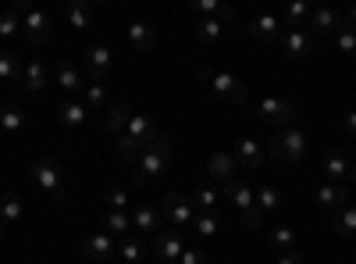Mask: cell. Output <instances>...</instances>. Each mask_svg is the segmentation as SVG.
I'll list each match as a JSON object with an SVG mask.
<instances>
[{
  "label": "cell",
  "instance_id": "obj_38",
  "mask_svg": "<svg viewBox=\"0 0 356 264\" xmlns=\"http://www.w3.org/2000/svg\"><path fill=\"white\" fill-rule=\"evenodd\" d=\"M0 125H4L8 132H22V125H25L22 107H15V104H4V107H0Z\"/></svg>",
  "mask_w": 356,
  "mask_h": 264
},
{
  "label": "cell",
  "instance_id": "obj_21",
  "mask_svg": "<svg viewBox=\"0 0 356 264\" xmlns=\"http://www.w3.org/2000/svg\"><path fill=\"white\" fill-rule=\"evenodd\" d=\"M129 43L139 50V54H150L157 47V33H154V25H146V22H132L129 25Z\"/></svg>",
  "mask_w": 356,
  "mask_h": 264
},
{
  "label": "cell",
  "instance_id": "obj_19",
  "mask_svg": "<svg viewBox=\"0 0 356 264\" xmlns=\"http://www.w3.org/2000/svg\"><path fill=\"white\" fill-rule=\"evenodd\" d=\"M307 29H314V33H339V29H342V11H335V8H314Z\"/></svg>",
  "mask_w": 356,
  "mask_h": 264
},
{
  "label": "cell",
  "instance_id": "obj_35",
  "mask_svg": "<svg viewBox=\"0 0 356 264\" xmlns=\"http://www.w3.org/2000/svg\"><path fill=\"white\" fill-rule=\"evenodd\" d=\"M332 228L339 232V236H356V203H349V208L335 211V218H332Z\"/></svg>",
  "mask_w": 356,
  "mask_h": 264
},
{
  "label": "cell",
  "instance_id": "obj_45",
  "mask_svg": "<svg viewBox=\"0 0 356 264\" xmlns=\"http://www.w3.org/2000/svg\"><path fill=\"white\" fill-rule=\"evenodd\" d=\"M243 225H246V228H260V225H264V211H260V208H250V211L243 215Z\"/></svg>",
  "mask_w": 356,
  "mask_h": 264
},
{
  "label": "cell",
  "instance_id": "obj_23",
  "mask_svg": "<svg viewBox=\"0 0 356 264\" xmlns=\"http://www.w3.org/2000/svg\"><path fill=\"white\" fill-rule=\"evenodd\" d=\"M235 161H239V168H246V171H257L264 164L260 143L257 139H239V146H235Z\"/></svg>",
  "mask_w": 356,
  "mask_h": 264
},
{
  "label": "cell",
  "instance_id": "obj_1",
  "mask_svg": "<svg viewBox=\"0 0 356 264\" xmlns=\"http://www.w3.org/2000/svg\"><path fill=\"white\" fill-rule=\"evenodd\" d=\"M175 161V146H171V136L161 132L154 143H146L143 146V154H139V171L132 175L136 183H146V179H157V175H164Z\"/></svg>",
  "mask_w": 356,
  "mask_h": 264
},
{
  "label": "cell",
  "instance_id": "obj_20",
  "mask_svg": "<svg viewBox=\"0 0 356 264\" xmlns=\"http://www.w3.org/2000/svg\"><path fill=\"white\" fill-rule=\"evenodd\" d=\"M132 139H139L143 146L146 143H154L157 136H161V129H157V122L150 118V114H132V122H129V129H125Z\"/></svg>",
  "mask_w": 356,
  "mask_h": 264
},
{
  "label": "cell",
  "instance_id": "obj_43",
  "mask_svg": "<svg viewBox=\"0 0 356 264\" xmlns=\"http://www.w3.org/2000/svg\"><path fill=\"white\" fill-rule=\"evenodd\" d=\"M335 47L342 50V54H349V57H356V29H339L335 33Z\"/></svg>",
  "mask_w": 356,
  "mask_h": 264
},
{
  "label": "cell",
  "instance_id": "obj_15",
  "mask_svg": "<svg viewBox=\"0 0 356 264\" xmlns=\"http://www.w3.org/2000/svg\"><path fill=\"white\" fill-rule=\"evenodd\" d=\"M282 18L278 15H257L250 18V36L253 40H264V43H271V40H282Z\"/></svg>",
  "mask_w": 356,
  "mask_h": 264
},
{
  "label": "cell",
  "instance_id": "obj_14",
  "mask_svg": "<svg viewBox=\"0 0 356 264\" xmlns=\"http://www.w3.org/2000/svg\"><path fill=\"white\" fill-rule=\"evenodd\" d=\"M235 171H239V161H235V154H228V150H218L211 161H207V175L218 179L221 186L235 179Z\"/></svg>",
  "mask_w": 356,
  "mask_h": 264
},
{
  "label": "cell",
  "instance_id": "obj_6",
  "mask_svg": "<svg viewBox=\"0 0 356 264\" xmlns=\"http://www.w3.org/2000/svg\"><path fill=\"white\" fill-rule=\"evenodd\" d=\"M292 114H296V100H289V97H264L257 104V118L267 125H278V129L292 125Z\"/></svg>",
  "mask_w": 356,
  "mask_h": 264
},
{
  "label": "cell",
  "instance_id": "obj_52",
  "mask_svg": "<svg viewBox=\"0 0 356 264\" xmlns=\"http://www.w3.org/2000/svg\"><path fill=\"white\" fill-rule=\"evenodd\" d=\"M157 264H161V261H157Z\"/></svg>",
  "mask_w": 356,
  "mask_h": 264
},
{
  "label": "cell",
  "instance_id": "obj_39",
  "mask_svg": "<svg viewBox=\"0 0 356 264\" xmlns=\"http://www.w3.org/2000/svg\"><path fill=\"white\" fill-rule=\"evenodd\" d=\"M193 228H196V236H218V228H221V218H218L214 211H203V215H196Z\"/></svg>",
  "mask_w": 356,
  "mask_h": 264
},
{
  "label": "cell",
  "instance_id": "obj_4",
  "mask_svg": "<svg viewBox=\"0 0 356 264\" xmlns=\"http://www.w3.org/2000/svg\"><path fill=\"white\" fill-rule=\"evenodd\" d=\"M33 183H36V189H43L50 200H61V193H65V168L57 164L54 157H40V161L33 164Z\"/></svg>",
  "mask_w": 356,
  "mask_h": 264
},
{
  "label": "cell",
  "instance_id": "obj_31",
  "mask_svg": "<svg viewBox=\"0 0 356 264\" xmlns=\"http://www.w3.org/2000/svg\"><path fill=\"white\" fill-rule=\"evenodd\" d=\"M118 254H122V261L136 264V261H143L146 254H150V243L139 240V236H125V240H118Z\"/></svg>",
  "mask_w": 356,
  "mask_h": 264
},
{
  "label": "cell",
  "instance_id": "obj_17",
  "mask_svg": "<svg viewBox=\"0 0 356 264\" xmlns=\"http://www.w3.org/2000/svg\"><path fill=\"white\" fill-rule=\"evenodd\" d=\"M349 157L342 154V150H328L324 154V161H321V171L328 175V183H349Z\"/></svg>",
  "mask_w": 356,
  "mask_h": 264
},
{
  "label": "cell",
  "instance_id": "obj_13",
  "mask_svg": "<svg viewBox=\"0 0 356 264\" xmlns=\"http://www.w3.org/2000/svg\"><path fill=\"white\" fill-rule=\"evenodd\" d=\"M317 203L324 211H342L349 208V183H324L317 189Z\"/></svg>",
  "mask_w": 356,
  "mask_h": 264
},
{
  "label": "cell",
  "instance_id": "obj_46",
  "mask_svg": "<svg viewBox=\"0 0 356 264\" xmlns=\"http://www.w3.org/2000/svg\"><path fill=\"white\" fill-rule=\"evenodd\" d=\"M178 264H207V257H203L200 250H189V247H186V254L178 257Z\"/></svg>",
  "mask_w": 356,
  "mask_h": 264
},
{
  "label": "cell",
  "instance_id": "obj_25",
  "mask_svg": "<svg viewBox=\"0 0 356 264\" xmlns=\"http://www.w3.org/2000/svg\"><path fill=\"white\" fill-rule=\"evenodd\" d=\"M57 86H61L65 93H79V90H86V75L72 61H61L57 65Z\"/></svg>",
  "mask_w": 356,
  "mask_h": 264
},
{
  "label": "cell",
  "instance_id": "obj_28",
  "mask_svg": "<svg viewBox=\"0 0 356 264\" xmlns=\"http://www.w3.org/2000/svg\"><path fill=\"white\" fill-rule=\"evenodd\" d=\"M22 215H25V203L15 193H0V225L11 228L15 222H22Z\"/></svg>",
  "mask_w": 356,
  "mask_h": 264
},
{
  "label": "cell",
  "instance_id": "obj_34",
  "mask_svg": "<svg viewBox=\"0 0 356 264\" xmlns=\"http://www.w3.org/2000/svg\"><path fill=\"white\" fill-rule=\"evenodd\" d=\"M193 11L200 18H225V22H232V8L221 4V0H193Z\"/></svg>",
  "mask_w": 356,
  "mask_h": 264
},
{
  "label": "cell",
  "instance_id": "obj_11",
  "mask_svg": "<svg viewBox=\"0 0 356 264\" xmlns=\"http://www.w3.org/2000/svg\"><path fill=\"white\" fill-rule=\"evenodd\" d=\"M129 218H132V232H139V236H157L164 225V215L157 208H150V203H136Z\"/></svg>",
  "mask_w": 356,
  "mask_h": 264
},
{
  "label": "cell",
  "instance_id": "obj_9",
  "mask_svg": "<svg viewBox=\"0 0 356 264\" xmlns=\"http://www.w3.org/2000/svg\"><path fill=\"white\" fill-rule=\"evenodd\" d=\"M150 254L161 261V264H178V257L186 254V243L178 232H157V236H150Z\"/></svg>",
  "mask_w": 356,
  "mask_h": 264
},
{
  "label": "cell",
  "instance_id": "obj_42",
  "mask_svg": "<svg viewBox=\"0 0 356 264\" xmlns=\"http://www.w3.org/2000/svg\"><path fill=\"white\" fill-rule=\"evenodd\" d=\"M193 200H196V208H203V211H214V203L221 200V193H218L214 186H207V183H203V186L196 189V196H193Z\"/></svg>",
  "mask_w": 356,
  "mask_h": 264
},
{
  "label": "cell",
  "instance_id": "obj_37",
  "mask_svg": "<svg viewBox=\"0 0 356 264\" xmlns=\"http://www.w3.org/2000/svg\"><path fill=\"white\" fill-rule=\"evenodd\" d=\"M114 154H118V157H125V161H132V157H139V154H143V143H139V139H132L129 132H122V136L114 139Z\"/></svg>",
  "mask_w": 356,
  "mask_h": 264
},
{
  "label": "cell",
  "instance_id": "obj_16",
  "mask_svg": "<svg viewBox=\"0 0 356 264\" xmlns=\"http://www.w3.org/2000/svg\"><path fill=\"white\" fill-rule=\"evenodd\" d=\"M253 193H257V189H253L250 183H243V179H232V183H225V186H221V196H225V200H232L243 215H246L250 208H257V203H253Z\"/></svg>",
  "mask_w": 356,
  "mask_h": 264
},
{
  "label": "cell",
  "instance_id": "obj_51",
  "mask_svg": "<svg viewBox=\"0 0 356 264\" xmlns=\"http://www.w3.org/2000/svg\"><path fill=\"white\" fill-rule=\"evenodd\" d=\"M0 236H4V225H0Z\"/></svg>",
  "mask_w": 356,
  "mask_h": 264
},
{
  "label": "cell",
  "instance_id": "obj_49",
  "mask_svg": "<svg viewBox=\"0 0 356 264\" xmlns=\"http://www.w3.org/2000/svg\"><path fill=\"white\" fill-rule=\"evenodd\" d=\"M346 129L356 136V111H349V114H346Z\"/></svg>",
  "mask_w": 356,
  "mask_h": 264
},
{
  "label": "cell",
  "instance_id": "obj_30",
  "mask_svg": "<svg viewBox=\"0 0 356 264\" xmlns=\"http://www.w3.org/2000/svg\"><path fill=\"white\" fill-rule=\"evenodd\" d=\"M310 4L307 0H292V4L285 8V15H282V25L285 29H307V22H310Z\"/></svg>",
  "mask_w": 356,
  "mask_h": 264
},
{
  "label": "cell",
  "instance_id": "obj_24",
  "mask_svg": "<svg viewBox=\"0 0 356 264\" xmlns=\"http://www.w3.org/2000/svg\"><path fill=\"white\" fill-rule=\"evenodd\" d=\"M68 29H75V33H86V29H93V4H86V0H75V4L68 8L65 15Z\"/></svg>",
  "mask_w": 356,
  "mask_h": 264
},
{
  "label": "cell",
  "instance_id": "obj_40",
  "mask_svg": "<svg viewBox=\"0 0 356 264\" xmlns=\"http://www.w3.org/2000/svg\"><path fill=\"white\" fill-rule=\"evenodd\" d=\"M15 33H22V15H18V8L0 11V36H4V40H11Z\"/></svg>",
  "mask_w": 356,
  "mask_h": 264
},
{
  "label": "cell",
  "instance_id": "obj_36",
  "mask_svg": "<svg viewBox=\"0 0 356 264\" xmlns=\"http://www.w3.org/2000/svg\"><path fill=\"white\" fill-rule=\"evenodd\" d=\"M271 247H275L278 254L296 250V232H292L289 225H275V228H271Z\"/></svg>",
  "mask_w": 356,
  "mask_h": 264
},
{
  "label": "cell",
  "instance_id": "obj_22",
  "mask_svg": "<svg viewBox=\"0 0 356 264\" xmlns=\"http://www.w3.org/2000/svg\"><path fill=\"white\" fill-rule=\"evenodd\" d=\"M129 122H132V107H129L125 100H118V104L107 107V118H104V129H107V132L122 136V132L129 129Z\"/></svg>",
  "mask_w": 356,
  "mask_h": 264
},
{
  "label": "cell",
  "instance_id": "obj_48",
  "mask_svg": "<svg viewBox=\"0 0 356 264\" xmlns=\"http://www.w3.org/2000/svg\"><path fill=\"white\" fill-rule=\"evenodd\" d=\"M342 25H346V29H356V8H346V11H342Z\"/></svg>",
  "mask_w": 356,
  "mask_h": 264
},
{
  "label": "cell",
  "instance_id": "obj_3",
  "mask_svg": "<svg viewBox=\"0 0 356 264\" xmlns=\"http://www.w3.org/2000/svg\"><path fill=\"white\" fill-rule=\"evenodd\" d=\"M211 90L221 97V100H228V104H243L246 97H250V90H246V82L239 79V75H232V72H221V68H200L196 72Z\"/></svg>",
  "mask_w": 356,
  "mask_h": 264
},
{
  "label": "cell",
  "instance_id": "obj_47",
  "mask_svg": "<svg viewBox=\"0 0 356 264\" xmlns=\"http://www.w3.org/2000/svg\"><path fill=\"white\" fill-rule=\"evenodd\" d=\"M278 264H303V257L296 250H289V254H278Z\"/></svg>",
  "mask_w": 356,
  "mask_h": 264
},
{
  "label": "cell",
  "instance_id": "obj_27",
  "mask_svg": "<svg viewBox=\"0 0 356 264\" xmlns=\"http://www.w3.org/2000/svg\"><path fill=\"white\" fill-rule=\"evenodd\" d=\"M82 107H86V111H93V114L107 111V107H111V100H107V86H100V82H86V90H82Z\"/></svg>",
  "mask_w": 356,
  "mask_h": 264
},
{
  "label": "cell",
  "instance_id": "obj_29",
  "mask_svg": "<svg viewBox=\"0 0 356 264\" xmlns=\"http://www.w3.org/2000/svg\"><path fill=\"white\" fill-rule=\"evenodd\" d=\"M104 232H107V236H114V240H125L129 232H132L129 211H107L104 215Z\"/></svg>",
  "mask_w": 356,
  "mask_h": 264
},
{
  "label": "cell",
  "instance_id": "obj_50",
  "mask_svg": "<svg viewBox=\"0 0 356 264\" xmlns=\"http://www.w3.org/2000/svg\"><path fill=\"white\" fill-rule=\"evenodd\" d=\"M349 179H353V183H356V164H353V168H349Z\"/></svg>",
  "mask_w": 356,
  "mask_h": 264
},
{
  "label": "cell",
  "instance_id": "obj_18",
  "mask_svg": "<svg viewBox=\"0 0 356 264\" xmlns=\"http://www.w3.org/2000/svg\"><path fill=\"white\" fill-rule=\"evenodd\" d=\"M22 86H25V93H43L47 86H50V72L43 61H29L22 68Z\"/></svg>",
  "mask_w": 356,
  "mask_h": 264
},
{
  "label": "cell",
  "instance_id": "obj_5",
  "mask_svg": "<svg viewBox=\"0 0 356 264\" xmlns=\"http://www.w3.org/2000/svg\"><path fill=\"white\" fill-rule=\"evenodd\" d=\"M161 215L175 225V228H189L196 222V200L186 193H168L161 200Z\"/></svg>",
  "mask_w": 356,
  "mask_h": 264
},
{
  "label": "cell",
  "instance_id": "obj_8",
  "mask_svg": "<svg viewBox=\"0 0 356 264\" xmlns=\"http://www.w3.org/2000/svg\"><path fill=\"white\" fill-rule=\"evenodd\" d=\"M111 65H114L111 47L93 43V47L86 50V57H82V75H86L89 82H104V79H107V72H111Z\"/></svg>",
  "mask_w": 356,
  "mask_h": 264
},
{
  "label": "cell",
  "instance_id": "obj_26",
  "mask_svg": "<svg viewBox=\"0 0 356 264\" xmlns=\"http://www.w3.org/2000/svg\"><path fill=\"white\" fill-rule=\"evenodd\" d=\"M89 118V111L82 107V100H65L61 111H57V122H61L65 129H82Z\"/></svg>",
  "mask_w": 356,
  "mask_h": 264
},
{
  "label": "cell",
  "instance_id": "obj_2",
  "mask_svg": "<svg viewBox=\"0 0 356 264\" xmlns=\"http://www.w3.org/2000/svg\"><path fill=\"white\" fill-rule=\"evenodd\" d=\"M307 150H310V139H307L303 129L285 125V129H278L275 139H271V157L282 161V164H300V161L307 157Z\"/></svg>",
  "mask_w": 356,
  "mask_h": 264
},
{
  "label": "cell",
  "instance_id": "obj_33",
  "mask_svg": "<svg viewBox=\"0 0 356 264\" xmlns=\"http://www.w3.org/2000/svg\"><path fill=\"white\" fill-rule=\"evenodd\" d=\"M253 203L267 215V211H278L282 208V189L278 186H271V183H264V186H257V193H253Z\"/></svg>",
  "mask_w": 356,
  "mask_h": 264
},
{
  "label": "cell",
  "instance_id": "obj_12",
  "mask_svg": "<svg viewBox=\"0 0 356 264\" xmlns=\"http://www.w3.org/2000/svg\"><path fill=\"white\" fill-rule=\"evenodd\" d=\"M114 254H118V240L107 236V232H93V236L82 240V257H89V261H107Z\"/></svg>",
  "mask_w": 356,
  "mask_h": 264
},
{
  "label": "cell",
  "instance_id": "obj_10",
  "mask_svg": "<svg viewBox=\"0 0 356 264\" xmlns=\"http://www.w3.org/2000/svg\"><path fill=\"white\" fill-rule=\"evenodd\" d=\"M278 43H282L285 57H292V61H300V57L314 54V33H310V29H285Z\"/></svg>",
  "mask_w": 356,
  "mask_h": 264
},
{
  "label": "cell",
  "instance_id": "obj_32",
  "mask_svg": "<svg viewBox=\"0 0 356 264\" xmlns=\"http://www.w3.org/2000/svg\"><path fill=\"white\" fill-rule=\"evenodd\" d=\"M225 29H228L225 18H200V25H196V40H200V43H218V40L225 36Z\"/></svg>",
  "mask_w": 356,
  "mask_h": 264
},
{
  "label": "cell",
  "instance_id": "obj_41",
  "mask_svg": "<svg viewBox=\"0 0 356 264\" xmlns=\"http://www.w3.org/2000/svg\"><path fill=\"white\" fill-rule=\"evenodd\" d=\"M0 79H4V82H11V79H22L18 54H11V50H4V54H0Z\"/></svg>",
  "mask_w": 356,
  "mask_h": 264
},
{
  "label": "cell",
  "instance_id": "obj_44",
  "mask_svg": "<svg viewBox=\"0 0 356 264\" xmlns=\"http://www.w3.org/2000/svg\"><path fill=\"white\" fill-rule=\"evenodd\" d=\"M104 203H107V211H125V208H129V193L114 186V189L104 193Z\"/></svg>",
  "mask_w": 356,
  "mask_h": 264
},
{
  "label": "cell",
  "instance_id": "obj_7",
  "mask_svg": "<svg viewBox=\"0 0 356 264\" xmlns=\"http://www.w3.org/2000/svg\"><path fill=\"white\" fill-rule=\"evenodd\" d=\"M18 15H22V33H25V40H29V43H47V40H50L54 22H50V15H47V11H36V8L18 4Z\"/></svg>",
  "mask_w": 356,
  "mask_h": 264
}]
</instances>
